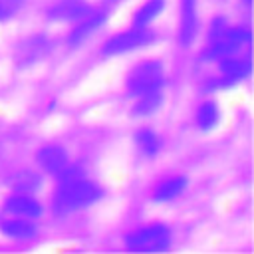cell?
<instances>
[{
	"instance_id": "6da1fadb",
	"label": "cell",
	"mask_w": 254,
	"mask_h": 254,
	"mask_svg": "<svg viewBox=\"0 0 254 254\" xmlns=\"http://www.w3.org/2000/svg\"><path fill=\"white\" fill-rule=\"evenodd\" d=\"M97 196H99V189L95 185H91L83 179L65 181V183H62V187L54 198V206L58 212H71L75 208L91 204Z\"/></svg>"
},
{
	"instance_id": "7a4b0ae2",
	"label": "cell",
	"mask_w": 254,
	"mask_h": 254,
	"mask_svg": "<svg viewBox=\"0 0 254 254\" xmlns=\"http://www.w3.org/2000/svg\"><path fill=\"white\" fill-rule=\"evenodd\" d=\"M127 248L137 252H161L169 248L171 244V232L163 224H153L147 228H141L125 238Z\"/></svg>"
},
{
	"instance_id": "3957f363",
	"label": "cell",
	"mask_w": 254,
	"mask_h": 254,
	"mask_svg": "<svg viewBox=\"0 0 254 254\" xmlns=\"http://www.w3.org/2000/svg\"><path fill=\"white\" fill-rule=\"evenodd\" d=\"M161 85H163V65L157 60L137 65L131 71L129 81H127V87H129L131 95H135V97L155 91V89H161Z\"/></svg>"
},
{
	"instance_id": "277c9868",
	"label": "cell",
	"mask_w": 254,
	"mask_h": 254,
	"mask_svg": "<svg viewBox=\"0 0 254 254\" xmlns=\"http://www.w3.org/2000/svg\"><path fill=\"white\" fill-rule=\"evenodd\" d=\"M153 38H155V36H153L149 30H145V28H135V30H131V32H125V34H119V36L111 38V40L105 44L103 52H105L107 56L131 52V50H137V48H141V46L151 44Z\"/></svg>"
},
{
	"instance_id": "5b68a950",
	"label": "cell",
	"mask_w": 254,
	"mask_h": 254,
	"mask_svg": "<svg viewBox=\"0 0 254 254\" xmlns=\"http://www.w3.org/2000/svg\"><path fill=\"white\" fill-rule=\"evenodd\" d=\"M48 16L52 20H83L89 16V6L83 0H62L48 12Z\"/></svg>"
},
{
	"instance_id": "8992f818",
	"label": "cell",
	"mask_w": 254,
	"mask_h": 254,
	"mask_svg": "<svg viewBox=\"0 0 254 254\" xmlns=\"http://www.w3.org/2000/svg\"><path fill=\"white\" fill-rule=\"evenodd\" d=\"M38 161H40V165H42L44 171L54 173V175H60L67 167V155L58 145H46L38 153Z\"/></svg>"
},
{
	"instance_id": "52a82bcc",
	"label": "cell",
	"mask_w": 254,
	"mask_h": 254,
	"mask_svg": "<svg viewBox=\"0 0 254 254\" xmlns=\"http://www.w3.org/2000/svg\"><path fill=\"white\" fill-rule=\"evenodd\" d=\"M6 210H10L12 214H18V216H26V218H38L42 212L38 200H34L32 196H26V194L10 196L6 200Z\"/></svg>"
},
{
	"instance_id": "ba28073f",
	"label": "cell",
	"mask_w": 254,
	"mask_h": 254,
	"mask_svg": "<svg viewBox=\"0 0 254 254\" xmlns=\"http://www.w3.org/2000/svg\"><path fill=\"white\" fill-rule=\"evenodd\" d=\"M48 52V40L46 38H30L26 42L20 44L18 48V62L20 64H32L36 60H40L44 54Z\"/></svg>"
},
{
	"instance_id": "9c48e42d",
	"label": "cell",
	"mask_w": 254,
	"mask_h": 254,
	"mask_svg": "<svg viewBox=\"0 0 254 254\" xmlns=\"http://www.w3.org/2000/svg\"><path fill=\"white\" fill-rule=\"evenodd\" d=\"M185 187H187V179L185 177H173V179H167V181H163L157 189H155V194H153V198L155 200H171V198H175V196H179L183 190H185Z\"/></svg>"
},
{
	"instance_id": "30bf717a",
	"label": "cell",
	"mask_w": 254,
	"mask_h": 254,
	"mask_svg": "<svg viewBox=\"0 0 254 254\" xmlns=\"http://www.w3.org/2000/svg\"><path fill=\"white\" fill-rule=\"evenodd\" d=\"M220 69L226 73L228 79H242L250 73V62L246 60H236V58H220Z\"/></svg>"
},
{
	"instance_id": "8fae6325",
	"label": "cell",
	"mask_w": 254,
	"mask_h": 254,
	"mask_svg": "<svg viewBox=\"0 0 254 254\" xmlns=\"http://www.w3.org/2000/svg\"><path fill=\"white\" fill-rule=\"evenodd\" d=\"M194 30H196L194 0H183V28H181V40H183V44H189L194 38Z\"/></svg>"
},
{
	"instance_id": "7c38bea8",
	"label": "cell",
	"mask_w": 254,
	"mask_h": 254,
	"mask_svg": "<svg viewBox=\"0 0 254 254\" xmlns=\"http://www.w3.org/2000/svg\"><path fill=\"white\" fill-rule=\"evenodd\" d=\"M163 8H165V0H149L147 4H143L137 10V14H135V26L137 28H145L151 20H155L161 14Z\"/></svg>"
},
{
	"instance_id": "4fadbf2b",
	"label": "cell",
	"mask_w": 254,
	"mask_h": 254,
	"mask_svg": "<svg viewBox=\"0 0 254 254\" xmlns=\"http://www.w3.org/2000/svg\"><path fill=\"white\" fill-rule=\"evenodd\" d=\"M2 230L12 238H32L36 234V226L28 220H22V218H14V220L4 222Z\"/></svg>"
},
{
	"instance_id": "5bb4252c",
	"label": "cell",
	"mask_w": 254,
	"mask_h": 254,
	"mask_svg": "<svg viewBox=\"0 0 254 254\" xmlns=\"http://www.w3.org/2000/svg\"><path fill=\"white\" fill-rule=\"evenodd\" d=\"M83 20H85V18H83ZM101 22H103V14H97V16L87 18L83 24H79V26L71 32V36H69V44H79V42H83L93 30H97V28L101 26Z\"/></svg>"
},
{
	"instance_id": "9a60e30c",
	"label": "cell",
	"mask_w": 254,
	"mask_h": 254,
	"mask_svg": "<svg viewBox=\"0 0 254 254\" xmlns=\"http://www.w3.org/2000/svg\"><path fill=\"white\" fill-rule=\"evenodd\" d=\"M137 99H139V101L135 103V113H137V115L153 113V111L161 105V89H155V91L143 93V95H139Z\"/></svg>"
},
{
	"instance_id": "2e32d148",
	"label": "cell",
	"mask_w": 254,
	"mask_h": 254,
	"mask_svg": "<svg viewBox=\"0 0 254 254\" xmlns=\"http://www.w3.org/2000/svg\"><path fill=\"white\" fill-rule=\"evenodd\" d=\"M137 145H139L141 153H145V155L153 157V155L159 151L161 141H159V137H157L153 131L143 129V131H139V133H137Z\"/></svg>"
},
{
	"instance_id": "e0dca14e",
	"label": "cell",
	"mask_w": 254,
	"mask_h": 254,
	"mask_svg": "<svg viewBox=\"0 0 254 254\" xmlns=\"http://www.w3.org/2000/svg\"><path fill=\"white\" fill-rule=\"evenodd\" d=\"M196 121L200 129H212L218 121V109L214 103H202L198 113H196Z\"/></svg>"
},
{
	"instance_id": "ac0fdd59",
	"label": "cell",
	"mask_w": 254,
	"mask_h": 254,
	"mask_svg": "<svg viewBox=\"0 0 254 254\" xmlns=\"http://www.w3.org/2000/svg\"><path fill=\"white\" fill-rule=\"evenodd\" d=\"M38 185H40V177L34 175V173H28V171H22V173H18L14 177V187L18 190L28 192V190H34Z\"/></svg>"
},
{
	"instance_id": "d6986e66",
	"label": "cell",
	"mask_w": 254,
	"mask_h": 254,
	"mask_svg": "<svg viewBox=\"0 0 254 254\" xmlns=\"http://www.w3.org/2000/svg\"><path fill=\"white\" fill-rule=\"evenodd\" d=\"M22 6H24V0H0V22L18 14Z\"/></svg>"
},
{
	"instance_id": "ffe728a7",
	"label": "cell",
	"mask_w": 254,
	"mask_h": 254,
	"mask_svg": "<svg viewBox=\"0 0 254 254\" xmlns=\"http://www.w3.org/2000/svg\"><path fill=\"white\" fill-rule=\"evenodd\" d=\"M246 2H250V0H246Z\"/></svg>"
}]
</instances>
